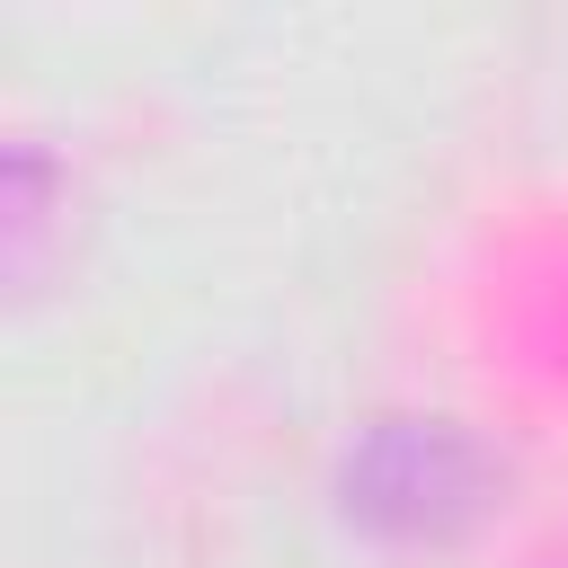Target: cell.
<instances>
[{"mask_svg": "<svg viewBox=\"0 0 568 568\" xmlns=\"http://www.w3.org/2000/svg\"><path fill=\"white\" fill-rule=\"evenodd\" d=\"M346 515L390 541H444L488 506V453L453 417H382L346 453Z\"/></svg>", "mask_w": 568, "mask_h": 568, "instance_id": "obj_1", "label": "cell"}]
</instances>
